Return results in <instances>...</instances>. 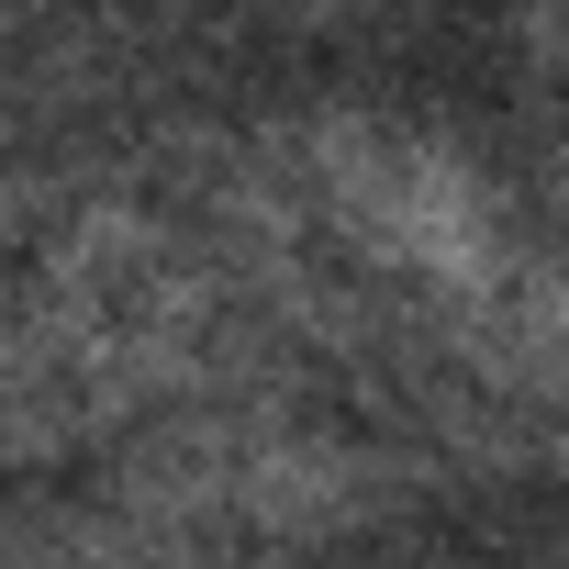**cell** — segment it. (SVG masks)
Wrapping results in <instances>:
<instances>
[]
</instances>
